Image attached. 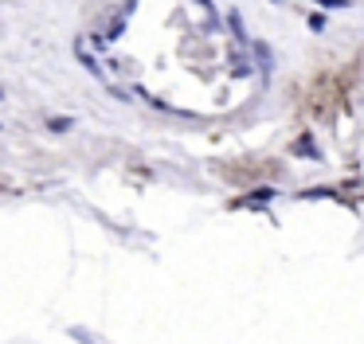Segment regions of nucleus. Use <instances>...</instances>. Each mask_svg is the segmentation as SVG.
<instances>
[{
  "label": "nucleus",
  "instance_id": "f257e3e1",
  "mask_svg": "<svg viewBox=\"0 0 364 344\" xmlns=\"http://www.w3.org/2000/svg\"><path fill=\"white\" fill-rule=\"evenodd\" d=\"M255 55H259V67L270 75V67H274V63H270V51H267V43H255Z\"/></svg>",
  "mask_w": 364,
  "mask_h": 344
},
{
  "label": "nucleus",
  "instance_id": "f03ea898",
  "mask_svg": "<svg viewBox=\"0 0 364 344\" xmlns=\"http://www.w3.org/2000/svg\"><path fill=\"white\" fill-rule=\"evenodd\" d=\"M255 200H274V188H259V192H251L243 203H255Z\"/></svg>",
  "mask_w": 364,
  "mask_h": 344
},
{
  "label": "nucleus",
  "instance_id": "7ed1b4c3",
  "mask_svg": "<svg viewBox=\"0 0 364 344\" xmlns=\"http://www.w3.org/2000/svg\"><path fill=\"white\" fill-rule=\"evenodd\" d=\"M48 125H51V129H55V133H67V129H71L75 122H71V117H51Z\"/></svg>",
  "mask_w": 364,
  "mask_h": 344
},
{
  "label": "nucleus",
  "instance_id": "20e7f679",
  "mask_svg": "<svg viewBox=\"0 0 364 344\" xmlns=\"http://www.w3.org/2000/svg\"><path fill=\"white\" fill-rule=\"evenodd\" d=\"M228 23H231V31H235V36L243 39V20H239V12H231V16H228Z\"/></svg>",
  "mask_w": 364,
  "mask_h": 344
}]
</instances>
